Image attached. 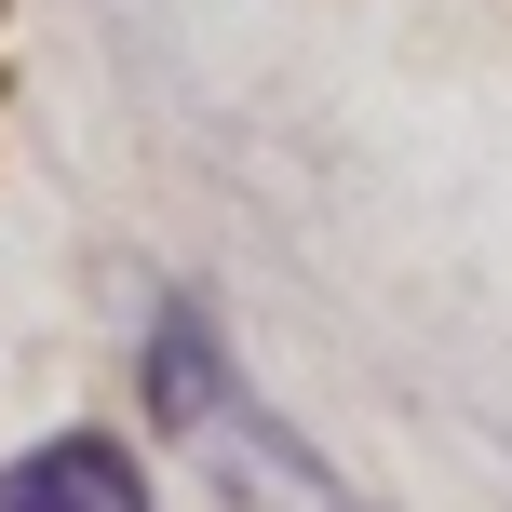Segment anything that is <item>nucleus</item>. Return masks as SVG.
Segmentation results:
<instances>
[{
  "label": "nucleus",
  "mask_w": 512,
  "mask_h": 512,
  "mask_svg": "<svg viewBox=\"0 0 512 512\" xmlns=\"http://www.w3.org/2000/svg\"><path fill=\"white\" fill-rule=\"evenodd\" d=\"M0 512H162V499L122 432H41L0 459Z\"/></svg>",
  "instance_id": "nucleus-2"
},
{
  "label": "nucleus",
  "mask_w": 512,
  "mask_h": 512,
  "mask_svg": "<svg viewBox=\"0 0 512 512\" xmlns=\"http://www.w3.org/2000/svg\"><path fill=\"white\" fill-rule=\"evenodd\" d=\"M149 418L176 432V459L230 512H364V486L243 378L230 324H216L203 297H162V324H149Z\"/></svg>",
  "instance_id": "nucleus-1"
}]
</instances>
